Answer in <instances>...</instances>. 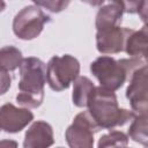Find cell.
Segmentation results:
<instances>
[{
    "mask_svg": "<svg viewBox=\"0 0 148 148\" xmlns=\"http://www.w3.org/2000/svg\"><path fill=\"white\" fill-rule=\"evenodd\" d=\"M86 108H88L87 111L98 130H113L123 126L136 114L133 111L119 108L114 91L101 86L94 87Z\"/></svg>",
    "mask_w": 148,
    "mask_h": 148,
    "instance_id": "1",
    "label": "cell"
},
{
    "mask_svg": "<svg viewBox=\"0 0 148 148\" xmlns=\"http://www.w3.org/2000/svg\"><path fill=\"white\" fill-rule=\"evenodd\" d=\"M20 81L16 102L28 109H36L44 101L46 64L36 57L23 58L20 65Z\"/></svg>",
    "mask_w": 148,
    "mask_h": 148,
    "instance_id": "2",
    "label": "cell"
},
{
    "mask_svg": "<svg viewBox=\"0 0 148 148\" xmlns=\"http://www.w3.org/2000/svg\"><path fill=\"white\" fill-rule=\"evenodd\" d=\"M80 74L79 60L71 56H53L46 65V82L53 91H62Z\"/></svg>",
    "mask_w": 148,
    "mask_h": 148,
    "instance_id": "3",
    "label": "cell"
},
{
    "mask_svg": "<svg viewBox=\"0 0 148 148\" xmlns=\"http://www.w3.org/2000/svg\"><path fill=\"white\" fill-rule=\"evenodd\" d=\"M90 72L99 82V86L116 91L127 81V69L123 60H116L109 56H101L90 64Z\"/></svg>",
    "mask_w": 148,
    "mask_h": 148,
    "instance_id": "4",
    "label": "cell"
},
{
    "mask_svg": "<svg viewBox=\"0 0 148 148\" xmlns=\"http://www.w3.org/2000/svg\"><path fill=\"white\" fill-rule=\"evenodd\" d=\"M50 16L36 5L23 7L13 20V32L22 40H31L40 35Z\"/></svg>",
    "mask_w": 148,
    "mask_h": 148,
    "instance_id": "5",
    "label": "cell"
},
{
    "mask_svg": "<svg viewBox=\"0 0 148 148\" xmlns=\"http://www.w3.org/2000/svg\"><path fill=\"white\" fill-rule=\"evenodd\" d=\"M98 131L88 111H83L74 117L73 123L65 132V139L71 148H91L94 146V134Z\"/></svg>",
    "mask_w": 148,
    "mask_h": 148,
    "instance_id": "6",
    "label": "cell"
},
{
    "mask_svg": "<svg viewBox=\"0 0 148 148\" xmlns=\"http://www.w3.org/2000/svg\"><path fill=\"white\" fill-rule=\"evenodd\" d=\"M128 86L126 98L131 109L136 114L148 111V90H147V64L135 68L127 76Z\"/></svg>",
    "mask_w": 148,
    "mask_h": 148,
    "instance_id": "7",
    "label": "cell"
},
{
    "mask_svg": "<svg viewBox=\"0 0 148 148\" xmlns=\"http://www.w3.org/2000/svg\"><path fill=\"white\" fill-rule=\"evenodd\" d=\"M34 120L28 108H17L12 103L0 106V128L7 133H18Z\"/></svg>",
    "mask_w": 148,
    "mask_h": 148,
    "instance_id": "8",
    "label": "cell"
},
{
    "mask_svg": "<svg viewBox=\"0 0 148 148\" xmlns=\"http://www.w3.org/2000/svg\"><path fill=\"white\" fill-rule=\"evenodd\" d=\"M128 28L120 25L96 30V47L99 53L114 54L124 50V42Z\"/></svg>",
    "mask_w": 148,
    "mask_h": 148,
    "instance_id": "9",
    "label": "cell"
},
{
    "mask_svg": "<svg viewBox=\"0 0 148 148\" xmlns=\"http://www.w3.org/2000/svg\"><path fill=\"white\" fill-rule=\"evenodd\" d=\"M54 143V135L52 126L44 121H34L27 130L23 147L24 148H46Z\"/></svg>",
    "mask_w": 148,
    "mask_h": 148,
    "instance_id": "10",
    "label": "cell"
},
{
    "mask_svg": "<svg viewBox=\"0 0 148 148\" xmlns=\"http://www.w3.org/2000/svg\"><path fill=\"white\" fill-rule=\"evenodd\" d=\"M124 7L117 0H105L96 14L95 27L96 30L120 25L124 15Z\"/></svg>",
    "mask_w": 148,
    "mask_h": 148,
    "instance_id": "11",
    "label": "cell"
},
{
    "mask_svg": "<svg viewBox=\"0 0 148 148\" xmlns=\"http://www.w3.org/2000/svg\"><path fill=\"white\" fill-rule=\"evenodd\" d=\"M147 27L143 25L140 30H127L125 42H124V50L130 58H139V59H146L147 60V47H148V40H147Z\"/></svg>",
    "mask_w": 148,
    "mask_h": 148,
    "instance_id": "12",
    "label": "cell"
},
{
    "mask_svg": "<svg viewBox=\"0 0 148 148\" xmlns=\"http://www.w3.org/2000/svg\"><path fill=\"white\" fill-rule=\"evenodd\" d=\"M94 87L95 86L89 77L79 75L73 81V92H72L73 104L77 108H86Z\"/></svg>",
    "mask_w": 148,
    "mask_h": 148,
    "instance_id": "13",
    "label": "cell"
},
{
    "mask_svg": "<svg viewBox=\"0 0 148 148\" xmlns=\"http://www.w3.org/2000/svg\"><path fill=\"white\" fill-rule=\"evenodd\" d=\"M128 136L141 143L142 146L148 145V116L147 113L135 114L128 128Z\"/></svg>",
    "mask_w": 148,
    "mask_h": 148,
    "instance_id": "14",
    "label": "cell"
},
{
    "mask_svg": "<svg viewBox=\"0 0 148 148\" xmlns=\"http://www.w3.org/2000/svg\"><path fill=\"white\" fill-rule=\"evenodd\" d=\"M22 59V52L13 45L0 49V68L6 72H13L20 67Z\"/></svg>",
    "mask_w": 148,
    "mask_h": 148,
    "instance_id": "15",
    "label": "cell"
},
{
    "mask_svg": "<svg viewBox=\"0 0 148 148\" xmlns=\"http://www.w3.org/2000/svg\"><path fill=\"white\" fill-rule=\"evenodd\" d=\"M128 145V135L121 131H110L109 133L102 135L98 140L97 147H126Z\"/></svg>",
    "mask_w": 148,
    "mask_h": 148,
    "instance_id": "16",
    "label": "cell"
},
{
    "mask_svg": "<svg viewBox=\"0 0 148 148\" xmlns=\"http://www.w3.org/2000/svg\"><path fill=\"white\" fill-rule=\"evenodd\" d=\"M119 1L123 7L124 12L128 14H139L143 22L146 21V8H147V0H117Z\"/></svg>",
    "mask_w": 148,
    "mask_h": 148,
    "instance_id": "17",
    "label": "cell"
},
{
    "mask_svg": "<svg viewBox=\"0 0 148 148\" xmlns=\"http://www.w3.org/2000/svg\"><path fill=\"white\" fill-rule=\"evenodd\" d=\"M36 6L47 9L51 13H60L65 10L71 0H31Z\"/></svg>",
    "mask_w": 148,
    "mask_h": 148,
    "instance_id": "18",
    "label": "cell"
},
{
    "mask_svg": "<svg viewBox=\"0 0 148 148\" xmlns=\"http://www.w3.org/2000/svg\"><path fill=\"white\" fill-rule=\"evenodd\" d=\"M12 84V77L8 74V72L0 68V95L6 94Z\"/></svg>",
    "mask_w": 148,
    "mask_h": 148,
    "instance_id": "19",
    "label": "cell"
},
{
    "mask_svg": "<svg viewBox=\"0 0 148 148\" xmlns=\"http://www.w3.org/2000/svg\"><path fill=\"white\" fill-rule=\"evenodd\" d=\"M82 2L89 5V6H92V7H97V6H101L105 0H81Z\"/></svg>",
    "mask_w": 148,
    "mask_h": 148,
    "instance_id": "20",
    "label": "cell"
},
{
    "mask_svg": "<svg viewBox=\"0 0 148 148\" xmlns=\"http://www.w3.org/2000/svg\"><path fill=\"white\" fill-rule=\"evenodd\" d=\"M3 146H13V147H17V142L15 141H10V140H2L0 141V147Z\"/></svg>",
    "mask_w": 148,
    "mask_h": 148,
    "instance_id": "21",
    "label": "cell"
},
{
    "mask_svg": "<svg viewBox=\"0 0 148 148\" xmlns=\"http://www.w3.org/2000/svg\"><path fill=\"white\" fill-rule=\"evenodd\" d=\"M5 8H6V2H5L3 0H0V13L3 12Z\"/></svg>",
    "mask_w": 148,
    "mask_h": 148,
    "instance_id": "22",
    "label": "cell"
},
{
    "mask_svg": "<svg viewBox=\"0 0 148 148\" xmlns=\"http://www.w3.org/2000/svg\"><path fill=\"white\" fill-rule=\"evenodd\" d=\"M0 131H1V128H0Z\"/></svg>",
    "mask_w": 148,
    "mask_h": 148,
    "instance_id": "23",
    "label": "cell"
}]
</instances>
